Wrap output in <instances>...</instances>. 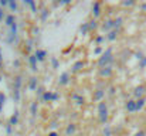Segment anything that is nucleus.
I'll use <instances>...</instances> for the list:
<instances>
[{"label":"nucleus","instance_id":"nucleus-6","mask_svg":"<svg viewBox=\"0 0 146 136\" xmlns=\"http://www.w3.org/2000/svg\"><path fill=\"white\" fill-rule=\"evenodd\" d=\"M68 81H70V74H68V72H64V74L60 77V84H61V85H65V84H68Z\"/></svg>","mask_w":146,"mask_h":136},{"label":"nucleus","instance_id":"nucleus-33","mask_svg":"<svg viewBox=\"0 0 146 136\" xmlns=\"http://www.w3.org/2000/svg\"><path fill=\"white\" fill-rule=\"evenodd\" d=\"M47 13H48L47 10H43V13H41V19H43V20H46V19H47Z\"/></svg>","mask_w":146,"mask_h":136},{"label":"nucleus","instance_id":"nucleus-34","mask_svg":"<svg viewBox=\"0 0 146 136\" xmlns=\"http://www.w3.org/2000/svg\"><path fill=\"white\" fill-rule=\"evenodd\" d=\"M7 4H9V1H7V0H0V6H3V7H4V6H7Z\"/></svg>","mask_w":146,"mask_h":136},{"label":"nucleus","instance_id":"nucleus-24","mask_svg":"<svg viewBox=\"0 0 146 136\" xmlns=\"http://www.w3.org/2000/svg\"><path fill=\"white\" fill-rule=\"evenodd\" d=\"M10 34H13V36L17 34V23H14V24L10 27Z\"/></svg>","mask_w":146,"mask_h":136},{"label":"nucleus","instance_id":"nucleus-12","mask_svg":"<svg viewBox=\"0 0 146 136\" xmlns=\"http://www.w3.org/2000/svg\"><path fill=\"white\" fill-rule=\"evenodd\" d=\"M116 36H118V30H112V31H109V34H108V40L113 41V40H116Z\"/></svg>","mask_w":146,"mask_h":136},{"label":"nucleus","instance_id":"nucleus-7","mask_svg":"<svg viewBox=\"0 0 146 136\" xmlns=\"http://www.w3.org/2000/svg\"><path fill=\"white\" fill-rule=\"evenodd\" d=\"M145 103H146L145 98L138 99V101H136V111H142V109H143V106H145Z\"/></svg>","mask_w":146,"mask_h":136},{"label":"nucleus","instance_id":"nucleus-30","mask_svg":"<svg viewBox=\"0 0 146 136\" xmlns=\"http://www.w3.org/2000/svg\"><path fill=\"white\" fill-rule=\"evenodd\" d=\"M51 61H52V67H54V68H58V60H57V58H52Z\"/></svg>","mask_w":146,"mask_h":136},{"label":"nucleus","instance_id":"nucleus-38","mask_svg":"<svg viewBox=\"0 0 146 136\" xmlns=\"http://www.w3.org/2000/svg\"><path fill=\"white\" fill-rule=\"evenodd\" d=\"M101 52H102V48H99V47L95 48V54H101Z\"/></svg>","mask_w":146,"mask_h":136},{"label":"nucleus","instance_id":"nucleus-19","mask_svg":"<svg viewBox=\"0 0 146 136\" xmlns=\"http://www.w3.org/2000/svg\"><path fill=\"white\" fill-rule=\"evenodd\" d=\"M24 3H26V4H29V6L31 7V10H33L34 13L37 11V9H36V3H34V1H31V0H24Z\"/></svg>","mask_w":146,"mask_h":136},{"label":"nucleus","instance_id":"nucleus-17","mask_svg":"<svg viewBox=\"0 0 146 136\" xmlns=\"http://www.w3.org/2000/svg\"><path fill=\"white\" fill-rule=\"evenodd\" d=\"M92 13H94V16H99V3L98 1H95L92 6Z\"/></svg>","mask_w":146,"mask_h":136},{"label":"nucleus","instance_id":"nucleus-27","mask_svg":"<svg viewBox=\"0 0 146 136\" xmlns=\"http://www.w3.org/2000/svg\"><path fill=\"white\" fill-rule=\"evenodd\" d=\"M139 67L141 68H145L146 67V57H143L142 60H139Z\"/></svg>","mask_w":146,"mask_h":136},{"label":"nucleus","instance_id":"nucleus-11","mask_svg":"<svg viewBox=\"0 0 146 136\" xmlns=\"http://www.w3.org/2000/svg\"><path fill=\"white\" fill-rule=\"evenodd\" d=\"M14 23H16V21H14V16H13V14H10V16H7V17H6V24H7V26H10V27H11Z\"/></svg>","mask_w":146,"mask_h":136},{"label":"nucleus","instance_id":"nucleus-2","mask_svg":"<svg viewBox=\"0 0 146 136\" xmlns=\"http://www.w3.org/2000/svg\"><path fill=\"white\" fill-rule=\"evenodd\" d=\"M98 111H99V121L102 123H106V121H108V109H106L105 102H99Z\"/></svg>","mask_w":146,"mask_h":136},{"label":"nucleus","instance_id":"nucleus-23","mask_svg":"<svg viewBox=\"0 0 146 136\" xmlns=\"http://www.w3.org/2000/svg\"><path fill=\"white\" fill-rule=\"evenodd\" d=\"M82 65H84V62H82V61L75 62V64H74V71H80V70L82 68Z\"/></svg>","mask_w":146,"mask_h":136},{"label":"nucleus","instance_id":"nucleus-42","mask_svg":"<svg viewBox=\"0 0 146 136\" xmlns=\"http://www.w3.org/2000/svg\"><path fill=\"white\" fill-rule=\"evenodd\" d=\"M142 9H143V10H146V3H143V4H142Z\"/></svg>","mask_w":146,"mask_h":136},{"label":"nucleus","instance_id":"nucleus-13","mask_svg":"<svg viewBox=\"0 0 146 136\" xmlns=\"http://www.w3.org/2000/svg\"><path fill=\"white\" fill-rule=\"evenodd\" d=\"M29 88L31 91H34L37 88V78H31L30 80V84H29Z\"/></svg>","mask_w":146,"mask_h":136},{"label":"nucleus","instance_id":"nucleus-41","mask_svg":"<svg viewBox=\"0 0 146 136\" xmlns=\"http://www.w3.org/2000/svg\"><path fill=\"white\" fill-rule=\"evenodd\" d=\"M48 136H58V133L57 132H51V133H48Z\"/></svg>","mask_w":146,"mask_h":136},{"label":"nucleus","instance_id":"nucleus-39","mask_svg":"<svg viewBox=\"0 0 146 136\" xmlns=\"http://www.w3.org/2000/svg\"><path fill=\"white\" fill-rule=\"evenodd\" d=\"M102 40H104V37H101V36H99V37L97 38V43L98 44H99V43H102Z\"/></svg>","mask_w":146,"mask_h":136},{"label":"nucleus","instance_id":"nucleus-28","mask_svg":"<svg viewBox=\"0 0 146 136\" xmlns=\"http://www.w3.org/2000/svg\"><path fill=\"white\" fill-rule=\"evenodd\" d=\"M104 135L111 136V128H109V126H105V129H104Z\"/></svg>","mask_w":146,"mask_h":136},{"label":"nucleus","instance_id":"nucleus-8","mask_svg":"<svg viewBox=\"0 0 146 136\" xmlns=\"http://www.w3.org/2000/svg\"><path fill=\"white\" fill-rule=\"evenodd\" d=\"M34 55L37 57V60H38V61H43V60L46 58V55H47V54H46V51H43V50H37Z\"/></svg>","mask_w":146,"mask_h":136},{"label":"nucleus","instance_id":"nucleus-43","mask_svg":"<svg viewBox=\"0 0 146 136\" xmlns=\"http://www.w3.org/2000/svg\"><path fill=\"white\" fill-rule=\"evenodd\" d=\"M0 81H1V75H0Z\"/></svg>","mask_w":146,"mask_h":136},{"label":"nucleus","instance_id":"nucleus-29","mask_svg":"<svg viewBox=\"0 0 146 136\" xmlns=\"http://www.w3.org/2000/svg\"><path fill=\"white\" fill-rule=\"evenodd\" d=\"M13 96H14L16 101H19V98H20V92H19V90H14V95H13Z\"/></svg>","mask_w":146,"mask_h":136},{"label":"nucleus","instance_id":"nucleus-5","mask_svg":"<svg viewBox=\"0 0 146 136\" xmlns=\"http://www.w3.org/2000/svg\"><path fill=\"white\" fill-rule=\"evenodd\" d=\"M29 61H30L31 70H33V71H37V57H36V55H30Z\"/></svg>","mask_w":146,"mask_h":136},{"label":"nucleus","instance_id":"nucleus-15","mask_svg":"<svg viewBox=\"0 0 146 136\" xmlns=\"http://www.w3.org/2000/svg\"><path fill=\"white\" fill-rule=\"evenodd\" d=\"M75 132V125H68V128H67V131H65V133H67V136H70V135H72Z\"/></svg>","mask_w":146,"mask_h":136},{"label":"nucleus","instance_id":"nucleus-32","mask_svg":"<svg viewBox=\"0 0 146 136\" xmlns=\"http://www.w3.org/2000/svg\"><path fill=\"white\" fill-rule=\"evenodd\" d=\"M74 98H75V99L78 101V103H82V102H84V99H82V98H81L80 95H74Z\"/></svg>","mask_w":146,"mask_h":136},{"label":"nucleus","instance_id":"nucleus-31","mask_svg":"<svg viewBox=\"0 0 146 136\" xmlns=\"http://www.w3.org/2000/svg\"><path fill=\"white\" fill-rule=\"evenodd\" d=\"M4 101H6V96H4L3 94H0V106H3V103H4Z\"/></svg>","mask_w":146,"mask_h":136},{"label":"nucleus","instance_id":"nucleus-26","mask_svg":"<svg viewBox=\"0 0 146 136\" xmlns=\"http://www.w3.org/2000/svg\"><path fill=\"white\" fill-rule=\"evenodd\" d=\"M20 85H21V77H17V78H16V85H14V90H20Z\"/></svg>","mask_w":146,"mask_h":136},{"label":"nucleus","instance_id":"nucleus-37","mask_svg":"<svg viewBox=\"0 0 146 136\" xmlns=\"http://www.w3.org/2000/svg\"><path fill=\"white\" fill-rule=\"evenodd\" d=\"M133 1H123V6H132Z\"/></svg>","mask_w":146,"mask_h":136},{"label":"nucleus","instance_id":"nucleus-9","mask_svg":"<svg viewBox=\"0 0 146 136\" xmlns=\"http://www.w3.org/2000/svg\"><path fill=\"white\" fill-rule=\"evenodd\" d=\"M43 99L44 101H54V92H50V91L44 92L43 94Z\"/></svg>","mask_w":146,"mask_h":136},{"label":"nucleus","instance_id":"nucleus-22","mask_svg":"<svg viewBox=\"0 0 146 136\" xmlns=\"http://www.w3.org/2000/svg\"><path fill=\"white\" fill-rule=\"evenodd\" d=\"M88 30H90V24H87V23H85V24H82V26H81V29H80V31H81L82 34H85Z\"/></svg>","mask_w":146,"mask_h":136},{"label":"nucleus","instance_id":"nucleus-35","mask_svg":"<svg viewBox=\"0 0 146 136\" xmlns=\"http://www.w3.org/2000/svg\"><path fill=\"white\" fill-rule=\"evenodd\" d=\"M97 27V23L95 21H91V24H90V29H95Z\"/></svg>","mask_w":146,"mask_h":136},{"label":"nucleus","instance_id":"nucleus-1","mask_svg":"<svg viewBox=\"0 0 146 136\" xmlns=\"http://www.w3.org/2000/svg\"><path fill=\"white\" fill-rule=\"evenodd\" d=\"M113 61V57H112V50L111 48H108L101 57H99V60H98V64H99V67H108V64L109 62H112Z\"/></svg>","mask_w":146,"mask_h":136},{"label":"nucleus","instance_id":"nucleus-25","mask_svg":"<svg viewBox=\"0 0 146 136\" xmlns=\"http://www.w3.org/2000/svg\"><path fill=\"white\" fill-rule=\"evenodd\" d=\"M9 7H10V9L14 11V10L17 9V3H16L14 0H10V1H9Z\"/></svg>","mask_w":146,"mask_h":136},{"label":"nucleus","instance_id":"nucleus-16","mask_svg":"<svg viewBox=\"0 0 146 136\" xmlns=\"http://www.w3.org/2000/svg\"><path fill=\"white\" fill-rule=\"evenodd\" d=\"M19 121V112H14V115L10 118V125H16Z\"/></svg>","mask_w":146,"mask_h":136},{"label":"nucleus","instance_id":"nucleus-21","mask_svg":"<svg viewBox=\"0 0 146 136\" xmlns=\"http://www.w3.org/2000/svg\"><path fill=\"white\" fill-rule=\"evenodd\" d=\"M121 24H122V19H121V17H118V19L113 20V29H118Z\"/></svg>","mask_w":146,"mask_h":136},{"label":"nucleus","instance_id":"nucleus-3","mask_svg":"<svg viewBox=\"0 0 146 136\" xmlns=\"http://www.w3.org/2000/svg\"><path fill=\"white\" fill-rule=\"evenodd\" d=\"M143 94H145V87H142V85L136 87L135 91H133V95H135V98H138V99L143 98Z\"/></svg>","mask_w":146,"mask_h":136},{"label":"nucleus","instance_id":"nucleus-18","mask_svg":"<svg viewBox=\"0 0 146 136\" xmlns=\"http://www.w3.org/2000/svg\"><path fill=\"white\" fill-rule=\"evenodd\" d=\"M104 94H105V91L102 90H98L97 92H95V95H94V99H97V101H99L102 96H104Z\"/></svg>","mask_w":146,"mask_h":136},{"label":"nucleus","instance_id":"nucleus-36","mask_svg":"<svg viewBox=\"0 0 146 136\" xmlns=\"http://www.w3.org/2000/svg\"><path fill=\"white\" fill-rule=\"evenodd\" d=\"M133 136H145V132H142V131H139L138 133H135Z\"/></svg>","mask_w":146,"mask_h":136},{"label":"nucleus","instance_id":"nucleus-4","mask_svg":"<svg viewBox=\"0 0 146 136\" xmlns=\"http://www.w3.org/2000/svg\"><path fill=\"white\" fill-rule=\"evenodd\" d=\"M126 111L128 112H136V101H128L126 102Z\"/></svg>","mask_w":146,"mask_h":136},{"label":"nucleus","instance_id":"nucleus-10","mask_svg":"<svg viewBox=\"0 0 146 136\" xmlns=\"http://www.w3.org/2000/svg\"><path fill=\"white\" fill-rule=\"evenodd\" d=\"M111 74H112V68H111L109 65H108V67H105V68L101 71V75H104V77H109Z\"/></svg>","mask_w":146,"mask_h":136},{"label":"nucleus","instance_id":"nucleus-20","mask_svg":"<svg viewBox=\"0 0 146 136\" xmlns=\"http://www.w3.org/2000/svg\"><path fill=\"white\" fill-rule=\"evenodd\" d=\"M30 111H31V115H33V116L37 113V102H33V103H31V106H30Z\"/></svg>","mask_w":146,"mask_h":136},{"label":"nucleus","instance_id":"nucleus-40","mask_svg":"<svg viewBox=\"0 0 146 136\" xmlns=\"http://www.w3.org/2000/svg\"><path fill=\"white\" fill-rule=\"evenodd\" d=\"M3 17H4V13H3V10H0V21L3 20Z\"/></svg>","mask_w":146,"mask_h":136},{"label":"nucleus","instance_id":"nucleus-14","mask_svg":"<svg viewBox=\"0 0 146 136\" xmlns=\"http://www.w3.org/2000/svg\"><path fill=\"white\" fill-rule=\"evenodd\" d=\"M111 29H113V20H108L105 24H104V30H111ZM112 31V30H111Z\"/></svg>","mask_w":146,"mask_h":136}]
</instances>
